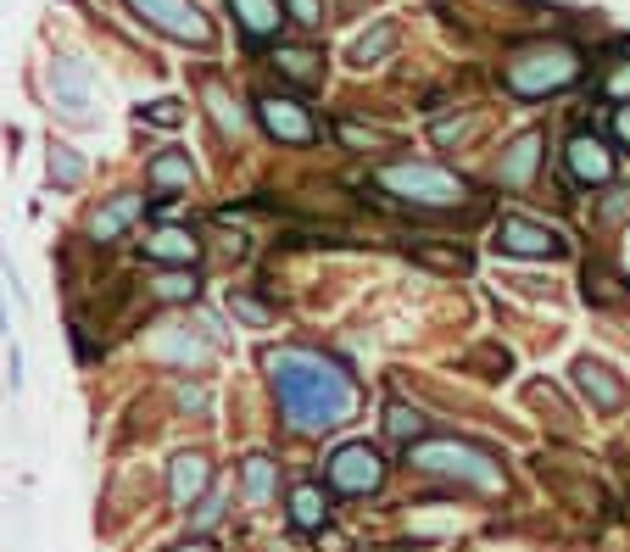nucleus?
I'll return each instance as SVG.
<instances>
[{
	"label": "nucleus",
	"instance_id": "nucleus-1",
	"mask_svg": "<svg viewBox=\"0 0 630 552\" xmlns=\"http://www.w3.org/2000/svg\"><path fill=\"white\" fill-rule=\"evenodd\" d=\"M268 380H274V397H280V413L296 435H324V430H340L351 413H357V386L340 362L318 357V351H302V346H280L262 357Z\"/></svg>",
	"mask_w": 630,
	"mask_h": 552
},
{
	"label": "nucleus",
	"instance_id": "nucleus-2",
	"mask_svg": "<svg viewBox=\"0 0 630 552\" xmlns=\"http://www.w3.org/2000/svg\"><path fill=\"white\" fill-rule=\"evenodd\" d=\"M408 469L435 475V480H453V486H469V491H486V497H502L508 491V475H502L497 457L486 446H475V441H458V435L413 441L408 446Z\"/></svg>",
	"mask_w": 630,
	"mask_h": 552
},
{
	"label": "nucleus",
	"instance_id": "nucleus-3",
	"mask_svg": "<svg viewBox=\"0 0 630 552\" xmlns=\"http://www.w3.org/2000/svg\"><path fill=\"white\" fill-rule=\"evenodd\" d=\"M580 78V51L569 40H530L502 62V89L513 101H547Z\"/></svg>",
	"mask_w": 630,
	"mask_h": 552
},
{
	"label": "nucleus",
	"instance_id": "nucleus-4",
	"mask_svg": "<svg viewBox=\"0 0 630 552\" xmlns=\"http://www.w3.org/2000/svg\"><path fill=\"white\" fill-rule=\"evenodd\" d=\"M374 178H380V191H391L397 202L424 207V213H453V207L475 202L469 178L453 167H435V162H385V167H374Z\"/></svg>",
	"mask_w": 630,
	"mask_h": 552
},
{
	"label": "nucleus",
	"instance_id": "nucleus-5",
	"mask_svg": "<svg viewBox=\"0 0 630 552\" xmlns=\"http://www.w3.org/2000/svg\"><path fill=\"white\" fill-rule=\"evenodd\" d=\"M324 480H329V491H340V497H369V491L385 486V457H380L369 441H346V446H335V452L324 457Z\"/></svg>",
	"mask_w": 630,
	"mask_h": 552
},
{
	"label": "nucleus",
	"instance_id": "nucleus-6",
	"mask_svg": "<svg viewBox=\"0 0 630 552\" xmlns=\"http://www.w3.org/2000/svg\"><path fill=\"white\" fill-rule=\"evenodd\" d=\"M134 18H145L156 34L178 40V45H213V23L196 0H123Z\"/></svg>",
	"mask_w": 630,
	"mask_h": 552
},
{
	"label": "nucleus",
	"instance_id": "nucleus-7",
	"mask_svg": "<svg viewBox=\"0 0 630 552\" xmlns=\"http://www.w3.org/2000/svg\"><path fill=\"white\" fill-rule=\"evenodd\" d=\"M502 257H530V262H553V257H564L569 246H564V235L553 229V224H542V218H524V213H508V218H497V240H491Z\"/></svg>",
	"mask_w": 630,
	"mask_h": 552
},
{
	"label": "nucleus",
	"instance_id": "nucleus-8",
	"mask_svg": "<svg viewBox=\"0 0 630 552\" xmlns=\"http://www.w3.org/2000/svg\"><path fill=\"white\" fill-rule=\"evenodd\" d=\"M257 123L280 145H313L318 140V123H313L307 101H296V96H257Z\"/></svg>",
	"mask_w": 630,
	"mask_h": 552
},
{
	"label": "nucleus",
	"instance_id": "nucleus-9",
	"mask_svg": "<svg viewBox=\"0 0 630 552\" xmlns=\"http://www.w3.org/2000/svg\"><path fill=\"white\" fill-rule=\"evenodd\" d=\"M45 78H51V101H56L67 118L84 123V118H89V84H96V78H89V67H84L78 56H56Z\"/></svg>",
	"mask_w": 630,
	"mask_h": 552
},
{
	"label": "nucleus",
	"instance_id": "nucleus-10",
	"mask_svg": "<svg viewBox=\"0 0 630 552\" xmlns=\"http://www.w3.org/2000/svg\"><path fill=\"white\" fill-rule=\"evenodd\" d=\"M569 380H575V391H580L597 413H619V408H624V380L613 375L608 362H597V357H575Z\"/></svg>",
	"mask_w": 630,
	"mask_h": 552
},
{
	"label": "nucleus",
	"instance_id": "nucleus-11",
	"mask_svg": "<svg viewBox=\"0 0 630 552\" xmlns=\"http://www.w3.org/2000/svg\"><path fill=\"white\" fill-rule=\"evenodd\" d=\"M542 151H547V134L542 129H524L508 140L502 162H497V184H508V191H524V184L535 178V167H542Z\"/></svg>",
	"mask_w": 630,
	"mask_h": 552
},
{
	"label": "nucleus",
	"instance_id": "nucleus-12",
	"mask_svg": "<svg viewBox=\"0 0 630 552\" xmlns=\"http://www.w3.org/2000/svg\"><path fill=\"white\" fill-rule=\"evenodd\" d=\"M235 29L251 40V45H268V40H280V29L291 23L285 18V0H224Z\"/></svg>",
	"mask_w": 630,
	"mask_h": 552
},
{
	"label": "nucleus",
	"instance_id": "nucleus-13",
	"mask_svg": "<svg viewBox=\"0 0 630 552\" xmlns=\"http://www.w3.org/2000/svg\"><path fill=\"white\" fill-rule=\"evenodd\" d=\"M564 167H569L575 184H608V178H613V151H608L597 134H569Z\"/></svg>",
	"mask_w": 630,
	"mask_h": 552
},
{
	"label": "nucleus",
	"instance_id": "nucleus-14",
	"mask_svg": "<svg viewBox=\"0 0 630 552\" xmlns=\"http://www.w3.org/2000/svg\"><path fill=\"white\" fill-rule=\"evenodd\" d=\"M140 251H145L151 262H162V268H196L202 240H196L191 229H178V224H162V229H151V235L140 240Z\"/></svg>",
	"mask_w": 630,
	"mask_h": 552
},
{
	"label": "nucleus",
	"instance_id": "nucleus-15",
	"mask_svg": "<svg viewBox=\"0 0 630 552\" xmlns=\"http://www.w3.org/2000/svg\"><path fill=\"white\" fill-rule=\"evenodd\" d=\"M207 486H213V464L202 452H178L173 464H167V497H173V508H191L196 497H207Z\"/></svg>",
	"mask_w": 630,
	"mask_h": 552
},
{
	"label": "nucleus",
	"instance_id": "nucleus-16",
	"mask_svg": "<svg viewBox=\"0 0 630 552\" xmlns=\"http://www.w3.org/2000/svg\"><path fill=\"white\" fill-rule=\"evenodd\" d=\"M140 213H145V196L118 191L107 207H96V218H89V240H96V246H112L123 229H134V224H140Z\"/></svg>",
	"mask_w": 630,
	"mask_h": 552
},
{
	"label": "nucleus",
	"instance_id": "nucleus-17",
	"mask_svg": "<svg viewBox=\"0 0 630 552\" xmlns=\"http://www.w3.org/2000/svg\"><path fill=\"white\" fill-rule=\"evenodd\" d=\"M145 178H151L156 196H178V191H191V184H196V162L185 151H156L145 162Z\"/></svg>",
	"mask_w": 630,
	"mask_h": 552
},
{
	"label": "nucleus",
	"instance_id": "nucleus-18",
	"mask_svg": "<svg viewBox=\"0 0 630 552\" xmlns=\"http://www.w3.org/2000/svg\"><path fill=\"white\" fill-rule=\"evenodd\" d=\"M274 67H280V78H291L302 89L324 84V51H313V45H274Z\"/></svg>",
	"mask_w": 630,
	"mask_h": 552
},
{
	"label": "nucleus",
	"instance_id": "nucleus-19",
	"mask_svg": "<svg viewBox=\"0 0 630 552\" xmlns=\"http://www.w3.org/2000/svg\"><path fill=\"white\" fill-rule=\"evenodd\" d=\"M291 524L296 530H324L329 524V497H324V486H296L291 491Z\"/></svg>",
	"mask_w": 630,
	"mask_h": 552
},
{
	"label": "nucleus",
	"instance_id": "nucleus-20",
	"mask_svg": "<svg viewBox=\"0 0 630 552\" xmlns=\"http://www.w3.org/2000/svg\"><path fill=\"white\" fill-rule=\"evenodd\" d=\"M240 480H246L251 508H262L268 497L280 491V464H274V457H246V464H240Z\"/></svg>",
	"mask_w": 630,
	"mask_h": 552
},
{
	"label": "nucleus",
	"instance_id": "nucleus-21",
	"mask_svg": "<svg viewBox=\"0 0 630 552\" xmlns=\"http://www.w3.org/2000/svg\"><path fill=\"white\" fill-rule=\"evenodd\" d=\"M391 51H397V23H391V18H380L369 34H357V45H351V62H357V67H369V62H385Z\"/></svg>",
	"mask_w": 630,
	"mask_h": 552
},
{
	"label": "nucleus",
	"instance_id": "nucleus-22",
	"mask_svg": "<svg viewBox=\"0 0 630 552\" xmlns=\"http://www.w3.org/2000/svg\"><path fill=\"white\" fill-rule=\"evenodd\" d=\"M151 296L156 302H196L202 296V280H196V268H167L151 280Z\"/></svg>",
	"mask_w": 630,
	"mask_h": 552
},
{
	"label": "nucleus",
	"instance_id": "nucleus-23",
	"mask_svg": "<svg viewBox=\"0 0 630 552\" xmlns=\"http://www.w3.org/2000/svg\"><path fill=\"white\" fill-rule=\"evenodd\" d=\"M413 257H419L424 268H435V273H469V268H475V257H469L464 246H430V240H419Z\"/></svg>",
	"mask_w": 630,
	"mask_h": 552
},
{
	"label": "nucleus",
	"instance_id": "nucleus-24",
	"mask_svg": "<svg viewBox=\"0 0 630 552\" xmlns=\"http://www.w3.org/2000/svg\"><path fill=\"white\" fill-rule=\"evenodd\" d=\"M524 402H530V408H535V413H553V424H558V430H564V435H569V430H575V413H569V408H564V397H558V391H553V386H547V380H530V386H524Z\"/></svg>",
	"mask_w": 630,
	"mask_h": 552
},
{
	"label": "nucleus",
	"instance_id": "nucleus-25",
	"mask_svg": "<svg viewBox=\"0 0 630 552\" xmlns=\"http://www.w3.org/2000/svg\"><path fill=\"white\" fill-rule=\"evenodd\" d=\"M602 96L613 107H630V45H619V56L602 62Z\"/></svg>",
	"mask_w": 630,
	"mask_h": 552
},
{
	"label": "nucleus",
	"instance_id": "nucleus-26",
	"mask_svg": "<svg viewBox=\"0 0 630 552\" xmlns=\"http://www.w3.org/2000/svg\"><path fill=\"white\" fill-rule=\"evenodd\" d=\"M385 430H391L402 446H413V441H424L430 419H424L419 408H408V402H391V408H385Z\"/></svg>",
	"mask_w": 630,
	"mask_h": 552
},
{
	"label": "nucleus",
	"instance_id": "nucleus-27",
	"mask_svg": "<svg viewBox=\"0 0 630 552\" xmlns=\"http://www.w3.org/2000/svg\"><path fill=\"white\" fill-rule=\"evenodd\" d=\"M84 178V156L73 145H51V184H62V191H73V184Z\"/></svg>",
	"mask_w": 630,
	"mask_h": 552
},
{
	"label": "nucleus",
	"instance_id": "nucleus-28",
	"mask_svg": "<svg viewBox=\"0 0 630 552\" xmlns=\"http://www.w3.org/2000/svg\"><path fill=\"white\" fill-rule=\"evenodd\" d=\"M207 112H213V123H218L224 134H240V129H246V112H240V107H235V101L224 96V89H218V84L207 89Z\"/></svg>",
	"mask_w": 630,
	"mask_h": 552
},
{
	"label": "nucleus",
	"instance_id": "nucleus-29",
	"mask_svg": "<svg viewBox=\"0 0 630 552\" xmlns=\"http://www.w3.org/2000/svg\"><path fill=\"white\" fill-rule=\"evenodd\" d=\"M229 313L235 318H246V324H274V307H268V302H257V296H246V291H229Z\"/></svg>",
	"mask_w": 630,
	"mask_h": 552
},
{
	"label": "nucleus",
	"instance_id": "nucleus-30",
	"mask_svg": "<svg viewBox=\"0 0 630 552\" xmlns=\"http://www.w3.org/2000/svg\"><path fill=\"white\" fill-rule=\"evenodd\" d=\"M285 18L296 29H318L324 23V0H285Z\"/></svg>",
	"mask_w": 630,
	"mask_h": 552
},
{
	"label": "nucleus",
	"instance_id": "nucleus-31",
	"mask_svg": "<svg viewBox=\"0 0 630 552\" xmlns=\"http://www.w3.org/2000/svg\"><path fill=\"white\" fill-rule=\"evenodd\" d=\"M335 134H340V140L351 145V151H369V145H380V140H385L380 129H363V123H351V118H346V123H340Z\"/></svg>",
	"mask_w": 630,
	"mask_h": 552
},
{
	"label": "nucleus",
	"instance_id": "nucleus-32",
	"mask_svg": "<svg viewBox=\"0 0 630 552\" xmlns=\"http://www.w3.org/2000/svg\"><path fill=\"white\" fill-rule=\"evenodd\" d=\"M145 118H151V123H162V129H173L185 112H178V101H151V107H140V123H145Z\"/></svg>",
	"mask_w": 630,
	"mask_h": 552
},
{
	"label": "nucleus",
	"instance_id": "nucleus-33",
	"mask_svg": "<svg viewBox=\"0 0 630 552\" xmlns=\"http://www.w3.org/2000/svg\"><path fill=\"white\" fill-rule=\"evenodd\" d=\"M224 519V502L218 497H202V508H196V530H213Z\"/></svg>",
	"mask_w": 630,
	"mask_h": 552
},
{
	"label": "nucleus",
	"instance_id": "nucleus-34",
	"mask_svg": "<svg viewBox=\"0 0 630 552\" xmlns=\"http://www.w3.org/2000/svg\"><path fill=\"white\" fill-rule=\"evenodd\" d=\"M469 129H475L469 118H458V123H435V140H441V145H453V140H464Z\"/></svg>",
	"mask_w": 630,
	"mask_h": 552
},
{
	"label": "nucleus",
	"instance_id": "nucleus-35",
	"mask_svg": "<svg viewBox=\"0 0 630 552\" xmlns=\"http://www.w3.org/2000/svg\"><path fill=\"white\" fill-rule=\"evenodd\" d=\"M613 134L630 145V107H619V112H613Z\"/></svg>",
	"mask_w": 630,
	"mask_h": 552
},
{
	"label": "nucleus",
	"instance_id": "nucleus-36",
	"mask_svg": "<svg viewBox=\"0 0 630 552\" xmlns=\"http://www.w3.org/2000/svg\"><path fill=\"white\" fill-rule=\"evenodd\" d=\"M7 368H12V391H18V386H23V351H18V346H12V362H7Z\"/></svg>",
	"mask_w": 630,
	"mask_h": 552
},
{
	"label": "nucleus",
	"instance_id": "nucleus-37",
	"mask_svg": "<svg viewBox=\"0 0 630 552\" xmlns=\"http://www.w3.org/2000/svg\"><path fill=\"white\" fill-rule=\"evenodd\" d=\"M173 552H213L207 541H185V546H173Z\"/></svg>",
	"mask_w": 630,
	"mask_h": 552
},
{
	"label": "nucleus",
	"instance_id": "nucleus-38",
	"mask_svg": "<svg viewBox=\"0 0 630 552\" xmlns=\"http://www.w3.org/2000/svg\"><path fill=\"white\" fill-rule=\"evenodd\" d=\"M0 329H7V302H0Z\"/></svg>",
	"mask_w": 630,
	"mask_h": 552
}]
</instances>
